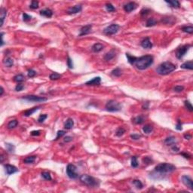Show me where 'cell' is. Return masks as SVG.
<instances>
[{
    "mask_svg": "<svg viewBox=\"0 0 193 193\" xmlns=\"http://www.w3.org/2000/svg\"><path fill=\"white\" fill-rule=\"evenodd\" d=\"M176 170V167L169 163H161L156 166L154 173H156V176H164L166 174H171Z\"/></svg>",
    "mask_w": 193,
    "mask_h": 193,
    "instance_id": "cell-1",
    "label": "cell"
},
{
    "mask_svg": "<svg viewBox=\"0 0 193 193\" xmlns=\"http://www.w3.org/2000/svg\"><path fill=\"white\" fill-rule=\"evenodd\" d=\"M154 59L151 55H145L140 57H137V60L134 63L136 67L140 70H144L149 68L153 63Z\"/></svg>",
    "mask_w": 193,
    "mask_h": 193,
    "instance_id": "cell-2",
    "label": "cell"
},
{
    "mask_svg": "<svg viewBox=\"0 0 193 193\" xmlns=\"http://www.w3.org/2000/svg\"><path fill=\"white\" fill-rule=\"evenodd\" d=\"M176 70V66L171 62H164L161 63L156 69V72L161 75H168Z\"/></svg>",
    "mask_w": 193,
    "mask_h": 193,
    "instance_id": "cell-3",
    "label": "cell"
},
{
    "mask_svg": "<svg viewBox=\"0 0 193 193\" xmlns=\"http://www.w3.org/2000/svg\"><path fill=\"white\" fill-rule=\"evenodd\" d=\"M80 181L84 183L85 185L89 186V187H97L99 186V181H97V179L88 174H83L80 176Z\"/></svg>",
    "mask_w": 193,
    "mask_h": 193,
    "instance_id": "cell-4",
    "label": "cell"
},
{
    "mask_svg": "<svg viewBox=\"0 0 193 193\" xmlns=\"http://www.w3.org/2000/svg\"><path fill=\"white\" fill-rule=\"evenodd\" d=\"M106 110L110 112H119L122 110V105L121 104H119V102L117 101H115L113 100H109L106 104Z\"/></svg>",
    "mask_w": 193,
    "mask_h": 193,
    "instance_id": "cell-5",
    "label": "cell"
},
{
    "mask_svg": "<svg viewBox=\"0 0 193 193\" xmlns=\"http://www.w3.org/2000/svg\"><path fill=\"white\" fill-rule=\"evenodd\" d=\"M76 171H77V168L74 164H70L67 165V176L70 179H77L79 177V174H78V173L76 172Z\"/></svg>",
    "mask_w": 193,
    "mask_h": 193,
    "instance_id": "cell-6",
    "label": "cell"
},
{
    "mask_svg": "<svg viewBox=\"0 0 193 193\" xmlns=\"http://www.w3.org/2000/svg\"><path fill=\"white\" fill-rule=\"evenodd\" d=\"M119 29H120V27L118 24L113 23V24H111V25L108 26L107 27H106L104 29V33L105 35H114L115 33H117L118 31L119 30Z\"/></svg>",
    "mask_w": 193,
    "mask_h": 193,
    "instance_id": "cell-7",
    "label": "cell"
},
{
    "mask_svg": "<svg viewBox=\"0 0 193 193\" xmlns=\"http://www.w3.org/2000/svg\"><path fill=\"white\" fill-rule=\"evenodd\" d=\"M23 100H27L30 102H35V103H41V102H45L47 101L48 99L43 97H38L36 95H27L22 97Z\"/></svg>",
    "mask_w": 193,
    "mask_h": 193,
    "instance_id": "cell-8",
    "label": "cell"
},
{
    "mask_svg": "<svg viewBox=\"0 0 193 193\" xmlns=\"http://www.w3.org/2000/svg\"><path fill=\"white\" fill-rule=\"evenodd\" d=\"M190 48H191V45H183V46H182V47H180V48H179L176 50V57H177L179 60L182 59V58L185 56V54H186V52L189 51V49Z\"/></svg>",
    "mask_w": 193,
    "mask_h": 193,
    "instance_id": "cell-9",
    "label": "cell"
},
{
    "mask_svg": "<svg viewBox=\"0 0 193 193\" xmlns=\"http://www.w3.org/2000/svg\"><path fill=\"white\" fill-rule=\"evenodd\" d=\"M182 182L183 183L187 186L188 188H189L191 190L193 189V183H192V179L187 175H183L182 176Z\"/></svg>",
    "mask_w": 193,
    "mask_h": 193,
    "instance_id": "cell-10",
    "label": "cell"
},
{
    "mask_svg": "<svg viewBox=\"0 0 193 193\" xmlns=\"http://www.w3.org/2000/svg\"><path fill=\"white\" fill-rule=\"evenodd\" d=\"M5 171H6L8 175L13 174H15V173L18 171V169L16 168L15 166L11 165V164H5Z\"/></svg>",
    "mask_w": 193,
    "mask_h": 193,
    "instance_id": "cell-11",
    "label": "cell"
},
{
    "mask_svg": "<svg viewBox=\"0 0 193 193\" xmlns=\"http://www.w3.org/2000/svg\"><path fill=\"white\" fill-rule=\"evenodd\" d=\"M137 4L134 2H128L127 4H125L124 5V10L126 11V12H128L130 13L131 11L135 10V8H137Z\"/></svg>",
    "mask_w": 193,
    "mask_h": 193,
    "instance_id": "cell-12",
    "label": "cell"
},
{
    "mask_svg": "<svg viewBox=\"0 0 193 193\" xmlns=\"http://www.w3.org/2000/svg\"><path fill=\"white\" fill-rule=\"evenodd\" d=\"M91 29H92V25H91V24L86 25V26H85V27H82V29L80 30L79 36H82V35H85L89 34L90 33H91Z\"/></svg>",
    "mask_w": 193,
    "mask_h": 193,
    "instance_id": "cell-13",
    "label": "cell"
},
{
    "mask_svg": "<svg viewBox=\"0 0 193 193\" xmlns=\"http://www.w3.org/2000/svg\"><path fill=\"white\" fill-rule=\"evenodd\" d=\"M100 82H101V78L99 76H97V77H95V78L92 79L91 80L85 83V85H88V86H94V85H100Z\"/></svg>",
    "mask_w": 193,
    "mask_h": 193,
    "instance_id": "cell-14",
    "label": "cell"
},
{
    "mask_svg": "<svg viewBox=\"0 0 193 193\" xmlns=\"http://www.w3.org/2000/svg\"><path fill=\"white\" fill-rule=\"evenodd\" d=\"M141 46L145 49H150L152 48V43L151 42L149 37L145 38L141 42Z\"/></svg>",
    "mask_w": 193,
    "mask_h": 193,
    "instance_id": "cell-15",
    "label": "cell"
},
{
    "mask_svg": "<svg viewBox=\"0 0 193 193\" xmlns=\"http://www.w3.org/2000/svg\"><path fill=\"white\" fill-rule=\"evenodd\" d=\"M82 10V5H75V6L69 8L68 14H70V15H75V14H77V13H79Z\"/></svg>",
    "mask_w": 193,
    "mask_h": 193,
    "instance_id": "cell-16",
    "label": "cell"
},
{
    "mask_svg": "<svg viewBox=\"0 0 193 193\" xmlns=\"http://www.w3.org/2000/svg\"><path fill=\"white\" fill-rule=\"evenodd\" d=\"M40 15L46 17V18H51L53 15V11L51 9L45 8V9L40 11Z\"/></svg>",
    "mask_w": 193,
    "mask_h": 193,
    "instance_id": "cell-17",
    "label": "cell"
},
{
    "mask_svg": "<svg viewBox=\"0 0 193 193\" xmlns=\"http://www.w3.org/2000/svg\"><path fill=\"white\" fill-rule=\"evenodd\" d=\"M164 143L167 146H174L176 143V140L174 137H167L164 140Z\"/></svg>",
    "mask_w": 193,
    "mask_h": 193,
    "instance_id": "cell-18",
    "label": "cell"
},
{
    "mask_svg": "<svg viewBox=\"0 0 193 193\" xmlns=\"http://www.w3.org/2000/svg\"><path fill=\"white\" fill-rule=\"evenodd\" d=\"M104 45H103V44L95 43V44L92 46L91 50H92L93 52H94V53H98V52H100V51H101L103 49H104Z\"/></svg>",
    "mask_w": 193,
    "mask_h": 193,
    "instance_id": "cell-19",
    "label": "cell"
},
{
    "mask_svg": "<svg viewBox=\"0 0 193 193\" xmlns=\"http://www.w3.org/2000/svg\"><path fill=\"white\" fill-rule=\"evenodd\" d=\"M6 15H7V11L6 9H5L4 8H2L1 9H0V19H1V25H0V27H2V25L4 23V20H5V18H6Z\"/></svg>",
    "mask_w": 193,
    "mask_h": 193,
    "instance_id": "cell-20",
    "label": "cell"
},
{
    "mask_svg": "<svg viewBox=\"0 0 193 193\" xmlns=\"http://www.w3.org/2000/svg\"><path fill=\"white\" fill-rule=\"evenodd\" d=\"M40 108V106H36V107H34V108H32L30 109H28V110H26L24 112H23V115L24 116H30L31 115H33L35 112H36L38 109Z\"/></svg>",
    "mask_w": 193,
    "mask_h": 193,
    "instance_id": "cell-21",
    "label": "cell"
},
{
    "mask_svg": "<svg viewBox=\"0 0 193 193\" xmlns=\"http://www.w3.org/2000/svg\"><path fill=\"white\" fill-rule=\"evenodd\" d=\"M180 67L182 69H186V70H192L193 69V62L192 60H190V61H188V62H186L184 63H183L182 65L180 66Z\"/></svg>",
    "mask_w": 193,
    "mask_h": 193,
    "instance_id": "cell-22",
    "label": "cell"
},
{
    "mask_svg": "<svg viewBox=\"0 0 193 193\" xmlns=\"http://www.w3.org/2000/svg\"><path fill=\"white\" fill-rule=\"evenodd\" d=\"M115 56V53L114 51H110L109 52L106 53V55L104 56V60L106 61H109L111 60H112Z\"/></svg>",
    "mask_w": 193,
    "mask_h": 193,
    "instance_id": "cell-23",
    "label": "cell"
},
{
    "mask_svg": "<svg viewBox=\"0 0 193 193\" xmlns=\"http://www.w3.org/2000/svg\"><path fill=\"white\" fill-rule=\"evenodd\" d=\"M165 2L171 5V7H172V8H179L180 7V4H179V2L178 1H176V0H174V1H168V0H166Z\"/></svg>",
    "mask_w": 193,
    "mask_h": 193,
    "instance_id": "cell-24",
    "label": "cell"
},
{
    "mask_svg": "<svg viewBox=\"0 0 193 193\" xmlns=\"http://www.w3.org/2000/svg\"><path fill=\"white\" fill-rule=\"evenodd\" d=\"M3 63L7 67H11L14 65V60H13L11 57H7L3 60Z\"/></svg>",
    "mask_w": 193,
    "mask_h": 193,
    "instance_id": "cell-25",
    "label": "cell"
},
{
    "mask_svg": "<svg viewBox=\"0 0 193 193\" xmlns=\"http://www.w3.org/2000/svg\"><path fill=\"white\" fill-rule=\"evenodd\" d=\"M73 125H74L73 120L72 119H68L67 121L66 122L65 124H64V127H65L66 129H67V130H70L73 127Z\"/></svg>",
    "mask_w": 193,
    "mask_h": 193,
    "instance_id": "cell-26",
    "label": "cell"
},
{
    "mask_svg": "<svg viewBox=\"0 0 193 193\" xmlns=\"http://www.w3.org/2000/svg\"><path fill=\"white\" fill-rule=\"evenodd\" d=\"M156 24H157V20L156 19L149 18V19L147 20L146 26L147 27H154V26H156Z\"/></svg>",
    "mask_w": 193,
    "mask_h": 193,
    "instance_id": "cell-27",
    "label": "cell"
},
{
    "mask_svg": "<svg viewBox=\"0 0 193 193\" xmlns=\"http://www.w3.org/2000/svg\"><path fill=\"white\" fill-rule=\"evenodd\" d=\"M126 57L127 58V61L128 63H129L130 64H131V65H134L136 60H137V57H134L132 55H130V54L128 53H126Z\"/></svg>",
    "mask_w": 193,
    "mask_h": 193,
    "instance_id": "cell-28",
    "label": "cell"
},
{
    "mask_svg": "<svg viewBox=\"0 0 193 193\" xmlns=\"http://www.w3.org/2000/svg\"><path fill=\"white\" fill-rule=\"evenodd\" d=\"M144 117L143 116V115H139V116L136 117L134 119V122L137 124H143L144 122Z\"/></svg>",
    "mask_w": 193,
    "mask_h": 193,
    "instance_id": "cell-29",
    "label": "cell"
},
{
    "mask_svg": "<svg viewBox=\"0 0 193 193\" xmlns=\"http://www.w3.org/2000/svg\"><path fill=\"white\" fill-rule=\"evenodd\" d=\"M143 132H144L145 134H150V133L152 132L153 127H152V126H151V125H149V124H146V125H145V126L143 127Z\"/></svg>",
    "mask_w": 193,
    "mask_h": 193,
    "instance_id": "cell-30",
    "label": "cell"
},
{
    "mask_svg": "<svg viewBox=\"0 0 193 193\" xmlns=\"http://www.w3.org/2000/svg\"><path fill=\"white\" fill-rule=\"evenodd\" d=\"M24 75L23 74H18L17 75H15L14 77V81L18 82V83H20V82H22L24 81Z\"/></svg>",
    "mask_w": 193,
    "mask_h": 193,
    "instance_id": "cell-31",
    "label": "cell"
},
{
    "mask_svg": "<svg viewBox=\"0 0 193 193\" xmlns=\"http://www.w3.org/2000/svg\"><path fill=\"white\" fill-rule=\"evenodd\" d=\"M35 158H36V156H28V157H27L23 160V162L25 164H32V163H33L35 161Z\"/></svg>",
    "mask_w": 193,
    "mask_h": 193,
    "instance_id": "cell-32",
    "label": "cell"
},
{
    "mask_svg": "<svg viewBox=\"0 0 193 193\" xmlns=\"http://www.w3.org/2000/svg\"><path fill=\"white\" fill-rule=\"evenodd\" d=\"M61 77H62V75L60 74H59L57 72H53L50 75L49 78L51 80H57V79H60Z\"/></svg>",
    "mask_w": 193,
    "mask_h": 193,
    "instance_id": "cell-33",
    "label": "cell"
},
{
    "mask_svg": "<svg viewBox=\"0 0 193 193\" xmlns=\"http://www.w3.org/2000/svg\"><path fill=\"white\" fill-rule=\"evenodd\" d=\"M18 124V120H16V119L12 120V121L9 122V123L8 124V129H12V128H15V127H17Z\"/></svg>",
    "mask_w": 193,
    "mask_h": 193,
    "instance_id": "cell-34",
    "label": "cell"
},
{
    "mask_svg": "<svg viewBox=\"0 0 193 193\" xmlns=\"http://www.w3.org/2000/svg\"><path fill=\"white\" fill-rule=\"evenodd\" d=\"M133 183L136 186L137 189H143V183H141V181L139 180V179H134V180H133Z\"/></svg>",
    "mask_w": 193,
    "mask_h": 193,
    "instance_id": "cell-35",
    "label": "cell"
},
{
    "mask_svg": "<svg viewBox=\"0 0 193 193\" xmlns=\"http://www.w3.org/2000/svg\"><path fill=\"white\" fill-rule=\"evenodd\" d=\"M184 33H187L189 34H192L193 33V27L192 26H188V27H183L181 29Z\"/></svg>",
    "mask_w": 193,
    "mask_h": 193,
    "instance_id": "cell-36",
    "label": "cell"
},
{
    "mask_svg": "<svg viewBox=\"0 0 193 193\" xmlns=\"http://www.w3.org/2000/svg\"><path fill=\"white\" fill-rule=\"evenodd\" d=\"M5 147L7 149V150L9 152H12L14 153L15 152V146L13 145V144H11V143H5Z\"/></svg>",
    "mask_w": 193,
    "mask_h": 193,
    "instance_id": "cell-37",
    "label": "cell"
},
{
    "mask_svg": "<svg viewBox=\"0 0 193 193\" xmlns=\"http://www.w3.org/2000/svg\"><path fill=\"white\" fill-rule=\"evenodd\" d=\"M112 75L115 77H119L122 75V70L119 68H116L112 71Z\"/></svg>",
    "mask_w": 193,
    "mask_h": 193,
    "instance_id": "cell-38",
    "label": "cell"
},
{
    "mask_svg": "<svg viewBox=\"0 0 193 193\" xmlns=\"http://www.w3.org/2000/svg\"><path fill=\"white\" fill-rule=\"evenodd\" d=\"M125 133V130L124 129L123 127H119L118 129H117V131H116V133H115V134H116V136L117 137H122V136H123V134Z\"/></svg>",
    "mask_w": 193,
    "mask_h": 193,
    "instance_id": "cell-39",
    "label": "cell"
},
{
    "mask_svg": "<svg viewBox=\"0 0 193 193\" xmlns=\"http://www.w3.org/2000/svg\"><path fill=\"white\" fill-rule=\"evenodd\" d=\"M139 165V163L137 161V158L136 156H133L131 158V167L133 168H137Z\"/></svg>",
    "mask_w": 193,
    "mask_h": 193,
    "instance_id": "cell-40",
    "label": "cell"
},
{
    "mask_svg": "<svg viewBox=\"0 0 193 193\" xmlns=\"http://www.w3.org/2000/svg\"><path fill=\"white\" fill-rule=\"evenodd\" d=\"M41 175H42V176L45 179H46V180H51V179H52L51 174H50L48 172H42Z\"/></svg>",
    "mask_w": 193,
    "mask_h": 193,
    "instance_id": "cell-41",
    "label": "cell"
},
{
    "mask_svg": "<svg viewBox=\"0 0 193 193\" xmlns=\"http://www.w3.org/2000/svg\"><path fill=\"white\" fill-rule=\"evenodd\" d=\"M106 11H109V12H113V11H115V7L111 3H106Z\"/></svg>",
    "mask_w": 193,
    "mask_h": 193,
    "instance_id": "cell-42",
    "label": "cell"
},
{
    "mask_svg": "<svg viewBox=\"0 0 193 193\" xmlns=\"http://www.w3.org/2000/svg\"><path fill=\"white\" fill-rule=\"evenodd\" d=\"M184 104H185L186 109H187L189 111H190V112H192V111H193L192 105V104H191V103H190L189 100H186V101L184 102Z\"/></svg>",
    "mask_w": 193,
    "mask_h": 193,
    "instance_id": "cell-43",
    "label": "cell"
},
{
    "mask_svg": "<svg viewBox=\"0 0 193 193\" xmlns=\"http://www.w3.org/2000/svg\"><path fill=\"white\" fill-rule=\"evenodd\" d=\"M31 9H36L38 8V1H32L31 5H30Z\"/></svg>",
    "mask_w": 193,
    "mask_h": 193,
    "instance_id": "cell-44",
    "label": "cell"
},
{
    "mask_svg": "<svg viewBox=\"0 0 193 193\" xmlns=\"http://www.w3.org/2000/svg\"><path fill=\"white\" fill-rule=\"evenodd\" d=\"M183 89H184V87H183V86L176 85V86H175V87H174V91L175 92H178V93H179V92L183 91Z\"/></svg>",
    "mask_w": 193,
    "mask_h": 193,
    "instance_id": "cell-45",
    "label": "cell"
},
{
    "mask_svg": "<svg viewBox=\"0 0 193 193\" xmlns=\"http://www.w3.org/2000/svg\"><path fill=\"white\" fill-rule=\"evenodd\" d=\"M47 117H48V115H46V114H43V115H41L39 117H38V122H39V123H42L46 119H47Z\"/></svg>",
    "mask_w": 193,
    "mask_h": 193,
    "instance_id": "cell-46",
    "label": "cell"
},
{
    "mask_svg": "<svg viewBox=\"0 0 193 193\" xmlns=\"http://www.w3.org/2000/svg\"><path fill=\"white\" fill-rule=\"evenodd\" d=\"M65 134H66V132L64 131H58L57 133V137H56V138L54 140H57L60 137H62L63 135H65Z\"/></svg>",
    "mask_w": 193,
    "mask_h": 193,
    "instance_id": "cell-47",
    "label": "cell"
},
{
    "mask_svg": "<svg viewBox=\"0 0 193 193\" xmlns=\"http://www.w3.org/2000/svg\"><path fill=\"white\" fill-rule=\"evenodd\" d=\"M32 17L27 14H26V13H23V21H29L30 20H31Z\"/></svg>",
    "mask_w": 193,
    "mask_h": 193,
    "instance_id": "cell-48",
    "label": "cell"
},
{
    "mask_svg": "<svg viewBox=\"0 0 193 193\" xmlns=\"http://www.w3.org/2000/svg\"><path fill=\"white\" fill-rule=\"evenodd\" d=\"M67 66L69 67L70 69H72L73 68V63H72V59L70 57H68V58H67Z\"/></svg>",
    "mask_w": 193,
    "mask_h": 193,
    "instance_id": "cell-49",
    "label": "cell"
},
{
    "mask_svg": "<svg viewBox=\"0 0 193 193\" xmlns=\"http://www.w3.org/2000/svg\"><path fill=\"white\" fill-rule=\"evenodd\" d=\"M149 12H150V10H149L147 8H143L142 11H140V14H141V15H142V16H146V15H147L149 14Z\"/></svg>",
    "mask_w": 193,
    "mask_h": 193,
    "instance_id": "cell-50",
    "label": "cell"
},
{
    "mask_svg": "<svg viewBox=\"0 0 193 193\" xmlns=\"http://www.w3.org/2000/svg\"><path fill=\"white\" fill-rule=\"evenodd\" d=\"M35 75H36V72H35V70H28V76L30 77V78H33V77H34Z\"/></svg>",
    "mask_w": 193,
    "mask_h": 193,
    "instance_id": "cell-51",
    "label": "cell"
},
{
    "mask_svg": "<svg viewBox=\"0 0 193 193\" xmlns=\"http://www.w3.org/2000/svg\"><path fill=\"white\" fill-rule=\"evenodd\" d=\"M143 161L145 164H152V158H149V157H145V158L143 159Z\"/></svg>",
    "mask_w": 193,
    "mask_h": 193,
    "instance_id": "cell-52",
    "label": "cell"
},
{
    "mask_svg": "<svg viewBox=\"0 0 193 193\" xmlns=\"http://www.w3.org/2000/svg\"><path fill=\"white\" fill-rule=\"evenodd\" d=\"M23 88L24 87H23V85L22 84H18L15 87V91H22V90L23 89Z\"/></svg>",
    "mask_w": 193,
    "mask_h": 193,
    "instance_id": "cell-53",
    "label": "cell"
},
{
    "mask_svg": "<svg viewBox=\"0 0 193 193\" xmlns=\"http://www.w3.org/2000/svg\"><path fill=\"white\" fill-rule=\"evenodd\" d=\"M140 137H141V136H140V134H131V138L133 139V140H139Z\"/></svg>",
    "mask_w": 193,
    "mask_h": 193,
    "instance_id": "cell-54",
    "label": "cell"
},
{
    "mask_svg": "<svg viewBox=\"0 0 193 193\" xmlns=\"http://www.w3.org/2000/svg\"><path fill=\"white\" fill-rule=\"evenodd\" d=\"M176 129L178 131H181L182 130V124L180 122V121H178L176 125Z\"/></svg>",
    "mask_w": 193,
    "mask_h": 193,
    "instance_id": "cell-55",
    "label": "cell"
},
{
    "mask_svg": "<svg viewBox=\"0 0 193 193\" xmlns=\"http://www.w3.org/2000/svg\"><path fill=\"white\" fill-rule=\"evenodd\" d=\"M63 140H64V142L69 143V142H71V141L72 140V137H70V136H67V137H64Z\"/></svg>",
    "mask_w": 193,
    "mask_h": 193,
    "instance_id": "cell-56",
    "label": "cell"
},
{
    "mask_svg": "<svg viewBox=\"0 0 193 193\" xmlns=\"http://www.w3.org/2000/svg\"><path fill=\"white\" fill-rule=\"evenodd\" d=\"M32 136H38L40 135V131H33L31 132Z\"/></svg>",
    "mask_w": 193,
    "mask_h": 193,
    "instance_id": "cell-57",
    "label": "cell"
},
{
    "mask_svg": "<svg viewBox=\"0 0 193 193\" xmlns=\"http://www.w3.org/2000/svg\"><path fill=\"white\" fill-rule=\"evenodd\" d=\"M181 155H182L184 158H188V159H190V158H191V156L189 155V154H188V153L183 152V153H181Z\"/></svg>",
    "mask_w": 193,
    "mask_h": 193,
    "instance_id": "cell-58",
    "label": "cell"
},
{
    "mask_svg": "<svg viewBox=\"0 0 193 193\" xmlns=\"http://www.w3.org/2000/svg\"><path fill=\"white\" fill-rule=\"evenodd\" d=\"M184 138L186 140H190V139H192V135L186 134H184Z\"/></svg>",
    "mask_w": 193,
    "mask_h": 193,
    "instance_id": "cell-59",
    "label": "cell"
},
{
    "mask_svg": "<svg viewBox=\"0 0 193 193\" xmlns=\"http://www.w3.org/2000/svg\"><path fill=\"white\" fill-rule=\"evenodd\" d=\"M172 149H173L174 152H178V151H179V148H178L176 145H174V146L172 147Z\"/></svg>",
    "mask_w": 193,
    "mask_h": 193,
    "instance_id": "cell-60",
    "label": "cell"
},
{
    "mask_svg": "<svg viewBox=\"0 0 193 193\" xmlns=\"http://www.w3.org/2000/svg\"><path fill=\"white\" fill-rule=\"evenodd\" d=\"M3 35H4V33H1V38H2V41H1V46H2V45H4V40H3Z\"/></svg>",
    "mask_w": 193,
    "mask_h": 193,
    "instance_id": "cell-61",
    "label": "cell"
},
{
    "mask_svg": "<svg viewBox=\"0 0 193 193\" xmlns=\"http://www.w3.org/2000/svg\"><path fill=\"white\" fill-rule=\"evenodd\" d=\"M3 93H4V89L2 87H1V94H0V96H2Z\"/></svg>",
    "mask_w": 193,
    "mask_h": 193,
    "instance_id": "cell-62",
    "label": "cell"
}]
</instances>
